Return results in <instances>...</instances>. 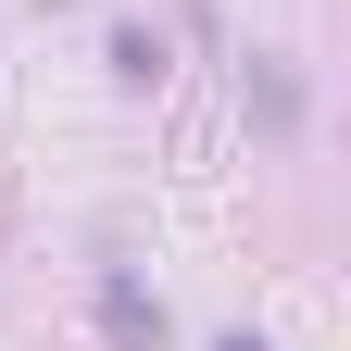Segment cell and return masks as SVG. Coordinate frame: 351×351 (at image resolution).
I'll return each mask as SVG.
<instances>
[{"label": "cell", "instance_id": "cell-1", "mask_svg": "<svg viewBox=\"0 0 351 351\" xmlns=\"http://www.w3.org/2000/svg\"><path fill=\"white\" fill-rule=\"evenodd\" d=\"M101 314H113V339H125V351H163V314H151V301H138V289H125V276L101 289Z\"/></svg>", "mask_w": 351, "mask_h": 351}, {"label": "cell", "instance_id": "cell-2", "mask_svg": "<svg viewBox=\"0 0 351 351\" xmlns=\"http://www.w3.org/2000/svg\"><path fill=\"white\" fill-rule=\"evenodd\" d=\"M226 351H263V339H226Z\"/></svg>", "mask_w": 351, "mask_h": 351}]
</instances>
